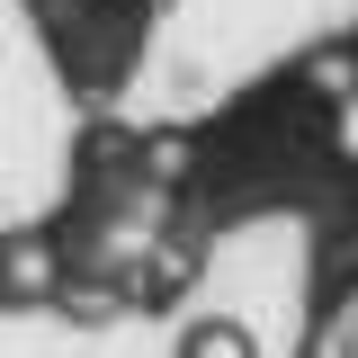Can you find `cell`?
Instances as JSON below:
<instances>
[{
  "label": "cell",
  "instance_id": "1",
  "mask_svg": "<svg viewBox=\"0 0 358 358\" xmlns=\"http://www.w3.org/2000/svg\"><path fill=\"white\" fill-rule=\"evenodd\" d=\"M179 358H251V331H242V322H197V331L179 341Z\"/></svg>",
  "mask_w": 358,
  "mask_h": 358
}]
</instances>
